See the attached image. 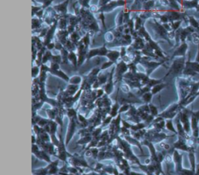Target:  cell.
<instances>
[{
	"label": "cell",
	"mask_w": 199,
	"mask_h": 175,
	"mask_svg": "<svg viewBox=\"0 0 199 175\" xmlns=\"http://www.w3.org/2000/svg\"><path fill=\"white\" fill-rule=\"evenodd\" d=\"M185 67V63H184V57H182V58H179L176 60L174 61L170 69V71L167 73V74L165 76H168L169 74H178L179 73H181V71L183 72L184 69Z\"/></svg>",
	"instance_id": "cell-1"
},
{
	"label": "cell",
	"mask_w": 199,
	"mask_h": 175,
	"mask_svg": "<svg viewBox=\"0 0 199 175\" xmlns=\"http://www.w3.org/2000/svg\"><path fill=\"white\" fill-rule=\"evenodd\" d=\"M174 150H181V151H184V152H191L193 150H195V149L191 148L188 143H187V140L181 137V136H178L177 140L174 143Z\"/></svg>",
	"instance_id": "cell-2"
},
{
	"label": "cell",
	"mask_w": 199,
	"mask_h": 175,
	"mask_svg": "<svg viewBox=\"0 0 199 175\" xmlns=\"http://www.w3.org/2000/svg\"><path fill=\"white\" fill-rule=\"evenodd\" d=\"M126 2L125 0H117V1H111L109 3H107V5L100 7L99 9V12H110L111 10H113L114 9H115L116 7L118 6H124L125 5Z\"/></svg>",
	"instance_id": "cell-3"
},
{
	"label": "cell",
	"mask_w": 199,
	"mask_h": 175,
	"mask_svg": "<svg viewBox=\"0 0 199 175\" xmlns=\"http://www.w3.org/2000/svg\"><path fill=\"white\" fill-rule=\"evenodd\" d=\"M173 161L175 164V169L177 172L181 171L183 169V156L182 154H181L179 153V151L177 150H174V154H173Z\"/></svg>",
	"instance_id": "cell-4"
},
{
	"label": "cell",
	"mask_w": 199,
	"mask_h": 175,
	"mask_svg": "<svg viewBox=\"0 0 199 175\" xmlns=\"http://www.w3.org/2000/svg\"><path fill=\"white\" fill-rule=\"evenodd\" d=\"M69 125L68 126V130H67V135H66V140H65V145H68L70 142L72 137L74 135L75 130H76V123L74 121V119H70Z\"/></svg>",
	"instance_id": "cell-5"
},
{
	"label": "cell",
	"mask_w": 199,
	"mask_h": 175,
	"mask_svg": "<svg viewBox=\"0 0 199 175\" xmlns=\"http://www.w3.org/2000/svg\"><path fill=\"white\" fill-rule=\"evenodd\" d=\"M57 24H58V22H57V21H55V22H54V24L51 26V27L50 28V29L47 31V35H46V36H45L44 42V46H47L48 43H51V40L52 37H53V35H54V31H55Z\"/></svg>",
	"instance_id": "cell-6"
},
{
	"label": "cell",
	"mask_w": 199,
	"mask_h": 175,
	"mask_svg": "<svg viewBox=\"0 0 199 175\" xmlns=\"http://www.w3.org/2000/svg\"><path fill=\"white\" fill-rule=\"evenodd\" d=\"M188 159H189V162H190V165H191V169L195 172L196 171V157H195V151H191L188 153Z\"/></svg>",
	"instance_id": "cell-7"
},
{
	"label": "cell",
	"mask_w": 199,
	"mask_h": 175,
	"mask_svg": "<svg viewBox=\"0 0 199 175\" xmlns=\"http://www.w3.org/2000/svg\"><path fill=\"white\" fill-rule=\"evenodd\" d=\"M128 65L125 63V61H121L119 64H118V66H117V74L121 78L122 74H125L127 71H128Z\"/></svg>",
	"instance_id": "cell-8"
},
{
	"label": "cell",
	"mask_w": 199,
	"mask_h": 175,
	"mask_svg": "<svg viewBox=\"0 0 199 175\" xmlns=\"http://www.w3.org/2000/svg\"><path fill=\"white\" fill-rule=\"evenodd\" d=\"M113 71L111 72V75H110V78H109V80L107 83V85H105V88H104V91L106 92L107 95H110L112 92H113V88H114V84H113Z\"/></svg>",
	"instance_id": "cell-9"
},
{
	"label": "cell",
	"mask_w": 199,
	"mask_h": 175,
	"mask_svg": "<svg viewBox=\"0 0 199 175\" xmlns=\"http://www.w3.org/2000/svg\"><path fill=\"white\" fill-rule=\"evenodd\" d=\"M68 2H69V0H65L63 3L57 5H54V9H56L58 12H61L62 14H65L67 12V7H68Z\"/></svg>",
	"instance_id": "cell-10"
},
{
	"label": "cell",
	"mask_w": 199,
	"mask_h": 175,
	"mask_svg": "<svg viewBox=\"0 0 199 175\" xmlns=\"http://www.w3.org/2000/svg\"><path fill=\"white\" fill-rule=\"evenodd\" d=\"M185 67L189 68V69L195 71L196 73H199V63L196 62V61L191 62L190 60H188L185 63Z\"/></svg>",
	"instance_id": "cell-11"
},
{
	"label": "cell",
	"mask_w": 199,
	"mask_h": 175,
	"mask_svg": "<svg viewBox=\"0 0 199 175\" xmlns=\"http://www.w3.org/2000/svg\"><path fill=\"white\" fill-rule=\"evenodd\" d=\"M49 72H51V74H54V75H57L58 77L62 78V79L65 80V81L69 82L70 78H69L68 77V75H67L66 74H65L63 71H60V70H58V71H52V70L50 69V70H49Z\"/></svg>",
	"instance_id": "cell-12"
},
{
	"label": "cell",
	"mask_w": 199,
	"mask_h": 175,
	"mask_svg": "<svg viewBox=\"0 0 199 175\" xmlns=\"http://www.w3.org/2000/svg\"><path fill=\"white\" fill-rule=\"evenodd\" d=\"M121 56V54L120 52L117 51V50H111V51H109L107 57H108V59L111 61H113L114 63L117 61L118 58Z\"/></svg>",
	"instance_id": "cell-13"
},
{
	"label": "cell",
	"mask_w": 199,
	"mask_h": 175,
	"mask_svg": "<svg viewBox=\"0 0 199 175\" xmlns=\"http://www.w3.org/2000/svg\"><path fill=\"white\" fill-rule=\"evenodd\" d=\"M187 48H188L187 44H186V43H183V44L174 53L173 57H176V56H184V55H185V53H186V50H187Z\"/></svg>",
	"instance_id": "cell-14"
},
{
	"label": "cell",
	"mask_w": 199,
	"mask_h": 175,
	"mask_svg": "<svg viewBox=\"0 0 199 175\" xmlns=\"http://www.w3.org/2000/svg\"><path fill=\"white\" fill-rule=\"evenodd\" d=\"M167 86V84H164V83H160V84H158L155 86H153L151 89V92L153 95H156L157 93H159L161 90H163L164 88H166Z\"/></svg>",
	"instance_id": "cell-15"
},
{
	"label": "cell",
	"mask_w": 199,
	"mask_h": 175,
	"mask_svg": "<svg viewBox=\"0 0 199 175\" xmlns=\"http://www.w3.org/2000/svg\"><path fill=\"white\" fill-rule=\"evenodd\" d=\"M166 128L169 131L174 133L175 135H177V130L175 128V126H174V123H173L172 119H167V121L166 122Z\"/></svg>",
	"instance_id": "cell-16"
},
{
	"label": "cell",
	"mask_w": 199,
	"mask_h": 175,
	"mask_svg": "<svg viewBox=\"0 0 199 175\" xmlns=\"http://www.w3.org/2000/svg\"><path fill=\"white\" fill-rule=\"evenodd\" d=\"M68 60H70L73 65L75 66V67H76V66L78 65V59H77V57L76 55V54L73 52V51H71L69 54H68Z\"/></svg>",
	"instance_id": "cell-17"
},
{
	"label": "cell",
	"mask_w": 199,
	"mask_h": 175,
	"mask_svg": "<svg viewBox=\"0 0 199 175\" xmlns=\"http://www.w3.org/2000/svg\"><path fill=\"white\" fill-rule=\"evenodd\" d=\"M48 125L50 126V133H49L50 135H54L55 133H56V130H57V126H58L57 122H54L53 120H50Z\"/></svg>",
	"instance_id": "cell-18"
},
{
	"label": "cell",
	"mask_w": 199,
	"mask_h": 175,
	"mask_svg": "<svg viewBox=\"0 0 199 175\" xmlns=\"http://www.w3.org/2000/svg\"><path fill=\"white\" fill-rule=\"evenodd\" d=\"M155 5V0H149L143 4L142 9L145 11H149Z\"/></svg>",
	"instance_id": "cell-19"
},
{
	"label": "cell",
	"mask_w": 199,
	"mask_h": 175,
	"mask_svg": "<svg viewBox=\"0 0 199 175\" xmlns=\"http://www.w3.org/2000/svg\"><path fill=\"white\" fill-rule=\"evenodd\" d=\"M96 56H99V48L90 50L86 55V58H87V60H90V58L96 57Z\"/></svg>",
	"instance_id": "cell-20"
},
{
	"label": "cell",
	"mask_w": 199,
	"mask_h": 175,
	"mask_svg": "<svg viewBox=\"0 0 199 175\" xmlns=\"http://www.w3.org/2000/svg\"><path fill=\"white\" fill-rule=\"evenodd\" d=\"M78 88H79V87H78L77 85H70L68 87V91L67 92H68V95H74L77 92Z\"/></svg>",
	"instance_id": "cell-21"
},
{
	"label": "cell",
	"mask_w": 199,
	"mask_h": 175,
	"mask_svg": "<svg viewBox=\"0 0 199 175\" xmlns=\"http://www.w3.org/2000/svg\"><path fill=\"white\" fill-rule=\"evenodd\" d=\"M82 81V78L80 76H73L70 78L69 83L71 85H79Z\"/></svg>",
	"instance_id": "cell-22"
},
{
	"label": "cell",
	"mask_w": 199,
	"mask_h": 175,
	"mask_svg": "<svg viewBox=\"0 0 199 175\" xmlns=\"http://www.w3.org/2000/svg\"><path fill=\"white\" fill-rule=\"evenodd\" d=\"M153 94L152 92H147V93H145L142 95V100L146 102V103H149L152 100V98H153Z\"/></svg>",
	"instance_id": "cell-23"
},
{
	"label": "cell",
	"mask_w": 199,
	"mask_h": 175,
	"mask_svg": "<svg viewBox=\"0 0 199 175\" xmlns=\"http://www.w3.org/2000/svg\"><path fill=\"white\" fill-rule=\"evenodd\" d=\"M118 109H119V106H118V103H115L113 106H112V109H111V116L112 117V118H114V117H115L117 115H118Z\"/></svg>",
	"instance_id": "cell-24"
},
{
	"label": "cell",
	"mask_w": 199,
	"mask_h": 175,
	"mask_svg": "<svg viewBox=\"0 0 199 175\" xmlns=\"http://www.w3.org/2000/svg\"><path fill=\"white\" fill-rule=\"evenodd\" d=\"M149 110H150V113H151L152 116H153L154 117L159 116L158 109H157V108H156L154 105H153V104H149Z\"/></svg>",
	"instance_id": "cell-25"
},
{
	"label": "cell",
	"mask_w": 199,
	"mask_h": 175,
	"mask_svg": "<svg viewBox=\"0 0 199 175\" xmlns=\"http://www.w3.org/2000/svg\"><path fill=\"white\" fill-rule=\"evenodd\" d=\"M52 57V54L50 51H47L45 52V54H44L43 56V58H42V64H45L47 60H49L50 59H51Z\"/></svg>",
	"instance_id": "cell-26"
},
{
	"label": "cell",
	"mask_w": 199,
	"mask_h": 175,
	"mask_svg": "<svg viewBox=\"0 0 199 175\" xmlns=\"http://www.w3.org/2000/svg\"><path fill=\"white\" fill-rule=\"evenodd\" d=\"M162 83V80H156V79H149L148 84H147V86L149 87L150 88H153V86L158 85V84H160Z\"/></svg>",
	"instance_id": "cell-27"
},
{
	"label": "cell",
	"mask_w": 199,
	"mask_h": 175,
	"mask_svg": "<svg viewBox=\"0 0 199 175\" xmlns=\"http://www.w3.org/2000/svg\"><path fill=\"white\" fill-rule=\"evenodd\" d=\"M39 73H40V68L39 67V66H34L32 67V77L33 78H35Z\"/></svg>",
	"instance_id": "cell-28"
},
{
	"label": "cell",
	"mask_w": 199,
	"mask_h": 175,
	"mask_svg": "<svg viewBox=\"0 0 199 175\" xmlns=\"http://www.w3.org/2000/svg\"><path fill=\"white\" fill-rule=\"evenodd\" d=\"M97 81H99L100 85H104L106 83V81H107V77L106 74H100L98 76L97 78Z\"/></svg>",
	"instance_id": "cell-29"
},
{
	"label": "cell",
	"mask_w": 199,
	"mask_h": 175,
	"mask_svg": "<svg viewBox=\"0 0 199 175\" xmlns=\"http://www.w3.org/2000/svg\"><path fill=\"white\" fill-rule=\"evenodd\" d=\"M108 50L106 48L105 45H104L102 47L99 48V56H107L108 54Z\"/></svg>",
	"instance_id": "cell-30"
},
{
	"label": "cell",
	"mask_w": 199,
	"mask_h": 175,
	"mask_svg": "<svg viewBox=\"0 0 199 175\" xmlns=\"http://www.w3.org/2000/svg\"><path fill=\"white\" fill-rule=\"evenodd\" d=\"M49 121L50 120H47V119H40V120L37 123V125L40 126V127H41V128H44L45 126H47L48 123H49Z\"/></svg>",
	"instance_id": "cell-31"
},
{
	"label": "cell",
	"mask_w": 199,
	"mask_h": 175,
	"mask_svg": "<svg viewBox=\"0 0 199 175\" xmlns=\"http://www.w3.org/2000/svg\"><path fill=\"white\" fill-rule=\"evenodd\" d=\"M91 140H92V139H91V137H90V136H86L84 138L80 139V140H79V141H78V143H79V144H86V143H87L91 142Z\"/></svg>",
	"instance_id": "cell-32"
},
{
	"label": "cell",
	"mask_w": 199,
	"mask_h": 175,
	"mask_svg": "<svg viewBox=\"0 0 199 175\" xmlns=\"http://www.w3.org/2000/svg\"><path fill=\"white\" fill-rule=\"evenodd\" d=\"M51 60H52V62L59 64V63H61L62 61V57L60 55H52Z\"/></svg>",
	"instance_id": "cell-33"
},
{
	"label": "cell",
	"mask_w": 199,
	"mask_h": 175,
	"mask_svg": "<svg viewBox=\"0 0 199 175\" xmlns=\"http://www.w3.org/2000/svg\"><path fill=\"white\" fill-rule=\"evenodd\" d=\"M129 109H130V105H128V104H125V105H123L119 109L118 113L121 114V113H122V112H127L128 110H129Z\"/></svg>",
	"instance_id": "cell-34"
},
{
	"label": "cell",
	"mask_w": 199,
	"mask_h": 175,
	"mask_svg": "<svg viewBox=\"0 0 199 175\" xmlns=\"http://www.w3.org/2000/svg\"><path fill=\"white\" fill-rule=\"evenodd\" d=\"M141 23H142V19L139 17H136V22L135 24V30H139V29L141 28Z\"/></svg>",
	"instance_id": "cell-35"
},
{
	"label": "cell",
	"mask_w": 199,
	"mask_h": 175,
	"mask_svg": "<svg viewBox=\"0 0 199 175\" xmlns=\"http://www.w3.org/2000/svg\"><path fill=\"white\" fill-rule=\"evenodd\" d=\"M114 64V62L113 61H111V60H110V61H107V62H105L104 64H103V65L101 66V67H100V70H104V69H107V68H108V67H110L111 65H113Z\"/></svg>",
	"instance_id": "cell-36"
},
{
	"label": "cell",
	"mask_w": 199,
	"mask_h": 175,
	"mask_svg": "<svg viewBox=\"0 0 199 175\" xmlns=\"http://www.w3.org/2000/svg\"><path fill=\"white\" fill-rule=\"evenodd\" d=\"M47 115H48V116H49V118L52 120V119H55L56 118V113H55V112H54V110H47Z\"/></svg>",
	"instance_id": "cell-37"
},
{
	"label": "cell",
	"mask_w": 199,
	"mask_h": 175,
	"mask_svg": "<svg viewBox=\"0 0 199 175\" xmlns=\"http://www.w3.org/2000/svg\"><path fill=\"white\" fill-rule=\"evenodd\" d=\"M83 43H84V45L86 47H88L89 46V43H90V36H89V34H86L82 40Z\"/></svg>",
	"instance_id": "cell-38"
},
{
	"label": "cell",
	"mask_w": 199,
	"mask_h": 175,
	"mask_svg": "<svg viewBox=\"0 0 199 175\" xmlns=\"http://www.w3.org/2000/svg\"><path fill=\"white\" fill-rule=\"evenodd\" d=\"M100 68L96 67V68H94V69H93L91 71V72L90 73L89 76H97L98 74V73L100 72Z\"/></svg>",
	"instance_id": "cell-39"
},
{
	"label": "cell",
	"mask_w": 199,
	"mask_h": 175,
	"mask_svg": "<svg viewBox=\"0 0 199 175\" xmlns=\"http://www.w3.org/2000/svg\"><path fill=\"white\" fill-rule=\"evenodd\" d=\"M59 68H60V67H59V64H57V63H54V62H52L51 63V70H52V71H58V70H59Z\"/></svg>",
	"instance_id": "cell-40"
},
{
	"label": "cell",
	"mask_w": 199,
	"mask_h": 175,
	"mask_svg": "<svg viewBox=\"0 0 199 175\" xmlns=\"http://www.w3.org/2000/svg\"><path fill=\"white\" fill-rule=\"evenodd\" d=\"M100 19L102 22V24H103V26L105 29H107V26H106V24H105V17H104V12H100Z\"/></svg>",
	"instance_id": "cell-41"
},
{
	"label": "cell",
	"mask_w": 199,
	"mask_h": 175,
	"mask_svg": "<svg viewBox=\"0 0 199 175\" xmlns=\"http://www.w3.org/2000/svg\"><path fill=\"white\" fill-rule=\"evenodd\" d=\"M71 38H72V40H73V42L75 43V41L76 42V41L79 39V34H78L76 32H75V33H72V36H71Z\"/></svg>",
	"instance_id": "cell-42"
},
{
	"label": "cell",
	"mask_w": 199,
	"mask_h": 175,
	"mask_svg": "<svg viewBox=\"0 0 199 175\" xmlns=\"http://www.w3.org/2000/svg\"><path fill=\"white\" fill-rule=\"evenodd\" d=\"M160 147H161L163 150H169L170 149V146L169 144H167V143H163V142L160 143Z\"/></svg>",
	"instance_id": "cell-43"
},
{
	"label": "cell",
	"mask_w": 199,
	"mask_h": 175,
	"mask_svg": "<svg viewBox=\"0 0 199 175\" xmlns=\"http://www.w3.org/2000/svg\"><path fill=\"white\" fill-rule=\"evenodd\" d=\"M65 27H66V20L65 19H61L60 20V28L63 29Z\"/></svg>",
	"instance_id": "cell-44"
},
{
	"label": "cell",
	"mask_w": 199,
	"mask_h": 175,
	"mask_svg": "<svg viewBox=\"0 0 199 175\" xmlns=\"http://www.w3.org/2000/svg\"><path fill=\"white\" fill-rule=\"evenodd\" d=\"M91 151H92V154H93V157L95 159H97V154H99V151H98V150H97V148H93V149L91 150Z\"/></svg>",
	"instance_id": "cell-45"
},
{
	"label": "cell",
	"mask_w": 199,
	"mask_h": 175,
	"mask_svg": "<svg viewBox=\"0 0 199 175\" xmlns=\"http://www.w3.org/2000/svg\"><path fill=\"white\" fill-rule=\"evenodd\" d=\"M111 2V0H100L99 1V6L102 7L105 5H107V3H109Z\"/></svg>",
	"instance_id": "cell-46"
},
{
	"label": "cell",
	"mask_w": 199,
	"mask_h": 175,
	"mask_svg": "<svg viewBox=\"0 0 199 175\" xmlns=\"http://www.w3.org/2000/svg\"><path fill=\"white\" fill-rule=\"evenodd\" d=\"M107 36H105V38H106V40H107V41H111L112 40H113V38H114V36H113V34L111 33H110V32H108L107 33Z\"/></svg>",
	"instance_id": "cell-47"
},
{
	"label": "cell",
	"mask_w": 199,
	"mask_h": 175,
	"mask_svg": "<svg viewBox=\"0 0 199 175\" xmlns=\"http://www.w3.org/2000/svg\"><path fill=\"white\" fill-rule=\"evenodd\" d=\"M181 21H178V22H173V24H172V27H173V29L175 30V29H177L178 27H179V26L181 25Z\"/></svg>",
	"instance_id": "cell-48"
},
{
	"label": "cell",
	"mask_w": 199,
	"mask_h": 175,
	"mask_svg": "<svg viewBox=\"0 0 199 175\" xmlns=\"http://www.w3.org/2000/svg\"><path fill=\"white\" fill-rule=\"evenodd\" d=\"M52 2H53V0H47V2H45L44 3V5H42V9H45V8H47V6H49V5L51 4Z\"/></svg>",
	"instance_id": "cell-49"
},
{
	"label": "cell",
	"mask_w": 199,
	"mask_h": 175,
	"mask_svg": "<svg viewBox=\"0 0 199 175\" xmlns=\"http://www.w3.org/2000/svg\"><path fill=\"white\" fill-rule=\"evenodd\" d=\"M96 92H97V94H96L97 98H100L104 95V90H102V89H98Z\"/></svg>",
	"instance_id": "cell-50"
},
{
	"label": "cell",
	"mask_w": 199,
	"mask_h": 175,
	"mask_svg": "<svg viewBox=\"0 0 199 175\" xmlns=\"http://www.w3.org/2000/svg\"><path fill=\"white\" fill-rule=\"evenodd\" d=\"M190 22H191V24H192V26H198V22L195 20V19L193 18V17H190Z\"/></svg>",
	"instance_id": "cell-51"
},
{
	"label": "cell",
	"mask_w": 199,
	"mask_h": 175,
	"mask_svg": "<svg viewBox=\"0 0 199 175\" xmlns=\"http://www.w3.org/2000/svg\"><path fill=\"white\" fill-rule=\"evenodd\" d=\"M46 47H47V48L48 50H52L53 48H55V43H51H51H48Z\"/></svg>",
	"instance_id": "cell-52"
},
{
	"label": "cell",
	"mask_w": 199,
	"mask_h": 175,
	"mask_svg": "<svg viewBox=\"0 0 199 175\" xmlns=\"http://www.w3.org/2000/svg\"><path fill=\"white\" fill-rule=\"evenodd\" d=\"M127 25L129 26V29H133V28H134V26H135V24H134V22H133V20H132V19L129 20V21L128 22V24H127Z\"/></svg>",
	"instance_id": "cell-53"
},
{
	"label": "cell",
	"mask_w": 199,
	"mask_h": 175,
	"mask_svg": "<svg viewBox=\"0 0 199 175\" xmlns=\"http://www.w3.org/2000/svg\"><path fill=\"white\" fill-rule=\"evenodd\" d=\"M74 29H75V26H72V25H68V33H74Z\"/></svg>",
	"instance_id": "cell-54"
},
{
	"label": "cell",
	"mask_w": 199,
	"mask_h": 175,
	"mask_svg": "<svg viewBox=\"0 0 199 175\" xmlns=\"http://www.w3.org/2000/svg\"><path fill=\"white\" fill-rule=\"evenodd\" d=\"M120 54H121V57H125V55H126V49L125 47H121V50Z\"/></svg>",
	"instance_id": "cell-55"
},
{
	"label": "cell",
	"mask_w": 199,
	"mask_h": 175,
	"mask_svg": "<svg viewBox=\"0 0 199 175\" xmlns=\"http://www.w3.org/2000/svg\"><path fill=\"white\" fill-rule=\"evenodd\" d=\"M55 48H56L57 50H61L63 49L61 43H59V42H57V43H55Z\"/></svg>",
	"instance_id": "cell-56"
},
{
	"label": "cell",
	"mask_w": 199,
	"mask_h": 175,
	"mask_svg": "<svg viewBox=\"0 0 199 175\" xmlns=\"http://www.w3.org/2000/svg\"><path fill=\"white\" fill-rule=\"evenodd\" d=\"M124 39L126 40L128 42H130V41L132 40V36H131L130 35H128V34H125V35L124 36Z\"/></svg>",
	"instance_id": "cell-57"
},
{
	"label": "cell",
	"mask_w": 199,
	"mask_h": 175,
	"mask_svg": "<svg viewBox=\"0 0 199 175\" xmlns=\"http://www.w3.org/2000/svg\"><path fill=\"white\" fill-rule=\"evenodd\" d=\"M43 13H44V10H43V9H41V10L38 11L36 14H37V16L38 17H40H40L42 16V14H43Z\"/></svg>",
	"instance_id": "cell-58"
},
{
	"label": "cell",
	"mask_w": 199,
	"mask_h": 175,
	"mask_svg": "<svg viewBox=\"0 0 199 175\" xmlns=\"http://www.w3.org/2000/svg\"><path fill=\"white\" fill-rule=\"evenodd\" d=\"M90 10L92 11V12H96V11H98L99 9H97V6H91L90 7Z\"/></svg>",
	"instance_id": "cell-59"
},
{
	"label": "cell",
	"mask_w": 199,
	"mask_h": 175,
	"mask_svg": "<svg viewBox=\"0 0 199 175\" xmlns=\"http://www.w3.org/2000/svg\"><path fill=\"white\" fill-rule=\"evenodd\" d=\"M195 175H199V164H197V166H196V171H195Z\"/></svg>",
	"instance_id": "cell-60"
},
{
	"label": "cell",
	"mask_w": 199,
	"mask_h": 175,
	"mask_svg": "<svg viewBox=\"0 0 199 175\" xmlns=\"http://www.w3.org/2000/svg\"><path fill=\"white\" fill-rule=\"evenodd\" d=\"M193 138H194V137H193ZM194 139H195V140L197 145H199V137H198V138H194Z\"/></svg>",
	"instance_id": "cell-61"
},
{
	"label": "cell",
	"mask_w": 199,
	"mask_h": 175,
	"mask_svg": "<svg viewBox=\"0 0 199 175\" xmlns=\"http://www.w3.org/2000/svg\"><path fill=\"white\" fill-rule=\"evenodd\" d=\"M130 175H142V174H136V173L132 172V173H130Z\"/></svg>",
	"instance_id": "cell-62"
},
{
	"label": "cell",
	"mask_w": 199,
	"mask_h": 175,
	"mask_svg": "<svg viewBox=\"0 0 199 175\" xmlns=\"http://www.w3.org/2000/svg\"><path fill=\"white\" fill-rule=\"evenodd\" d=\"M119 175H124V174H119Z\"/></svg>",
	"instance_id": "cell-63"
},
{
	"label": "cell",
	"mask_w": 199,
	"mask_h": 175,
	"mask_svg": "<svg viewBox=\"0 0 199 175\" xmlns=\"http://www.w3.org/2000/svg\"><path fill=\"white\" fill-rule=\"evenodd\" d=\"M55 175H56V174H55Z\"/></svg>",
	"instance_id": "cell-64"
}]
</instances>
